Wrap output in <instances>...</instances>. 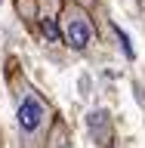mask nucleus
<instances>
[{
  "mask_svg": "<svg viewBox=\"0 0 145 148\" xmlns=\"http://www.w3.org/2000/svg\"><path fill=\"white\" fill-rule=\"evenodd\" d=\"M16 117H19V130H22V136L34 139V136H40V133H43V127L49 123V108L43 105V99H40L37 92L28 90L25 96L19 99Z\"/></svg>",
  "mask_w": 145,
  "mask_h": 148,
  "instance_id": "obj_1",
  "label": "nucleus"
},
{
  "mask_svg": "<svg viewBox=\"0 0 145 148\" xmlns=\"http://www.w3.org/2000/svg\"><path fill=\"white\" fill-rule=\"evenodd\" d=\"M62 37L71 49H87L93 40V25H90V16L77 6H68L62 12Z\"/></svg>",
  "mask_w": 145,
  "mask_h": 148,
  "instance_id": "obj_2",
  "label": "nucleus"
},
{
  "mask_svg": "<svg viewBox=\"0 0 145 148\" xmlns=\"http://www.w3.org/2000/svg\"><path fill=\"white\" fill-rule=\"evenodd\" d=\"M87 123H90V133L99 139L102 145H108V142H111V120H108V111H93L90 117H87Z\"/></svg>",
  "mask_w": 145,
  "mask_h": 148,
  "instance_id": "obj_3",
  "label": "nucleus"
},
{
  "mask_svg": "<svg viewBox=\"0 0 145 148\" xmlns=\"http://www.w3.org/2000/svg\"><path fill=\"white\" fill-rule=\"evenodd\" d=\"M49 148H71V142H68V133H65L62 123H56L53 139H49Z\"/></svg>",
  "mask_w": 145,
  "mask_h": 148,
  "instance_id": "obj_4",
  "label": "nucleus"
},
{
  "mask_svg": "<svg viewBox=\"0 0 145 148\" xmlns=\"http://www.w3.org/2000/svg\"><path fill=\"white\" fill-rule=\"evenodd\" d=\"M43 34L49 37V40H59V28H56L53 22H43Z\"/></svg>",
  "mask_w": 145,
  "mask_h": 148,
  "instance_id": "obj_5",
  "label": "nucleus"
}]
</instances>
